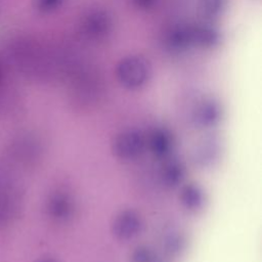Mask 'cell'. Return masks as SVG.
Listing matches in <instances>:
<instances>
[{
	"label": "cell",
	"mask_w": 262,
	"mask_h": 262,
	"mask_svg": "<svg viewBox=\"0 0 262 262\" xmlns=\"http://www.w3.org/2000/svg\"><path fill=\"white\" fill-rule=\"evenodd\" d=\"M187 242L186 233L176 226L167 228L161 237L162 249L170 257L181 256L187 248Z\"/></svg>",
	"instance_id": "ba28073f"
},
{
	"label": "cell",
	"mask_w": 262,
	"mask_h": 262,
	"mask_svg": "<svg viewBox=\"0 0 262 262\" xmlns=\"http://www.w3.org/2000/svg\"><path fill=\"white\" fill-rule=\"evenodd\" d=\"M186 175L184 162L177 158H167L159 171L161 183L169 188H174L182 184Z\"/></svg>",
	"instance_id": "8992f818"
},
{
	"label": "cell",
	"mask_w": 262,
	"mask_h": 262,
	"mask_svg": "<svg viewBox=\"0 0 262 262\" xmlns=\"http://www.w3.org/2000/svg\"><path fill=\"white\" fill-rule=\"evenodd\" d=\"M222 119V110L218 104L200 106L192 116L193 125L200 129H208L216 126Z\"/></svg>",
	"instance_id": "9c48e42d"
},
{
	"label": "cell",
	"mask_w": 262,
	"mask_h": 262,
	"mask_svg": "<svg viewBox=\"0 0 262 262\" xmlns=\"http://www.w3.org/2000/svg\"><path fill=\"white\" fill-rule=\"evenodd\" d=\"M223 154V142L217 134H210L202 138L195 145L192 152L194 165L203 170L215 168Z\"/></svg>",
	"instance_id": "7a4b0ae2"
},
{
	"label": "cell",
	"mask_w": 262,
	"mask_h": 262,
	"mask_svg": "<svg viewBox=\"0 0 262 262\" xmlns=\"http://www.w3.org/2000/svg\"><path fill=\"white\" fill-rule=\"evenodd\" d=\"M174 145V136L166 128L154 129L146 138V147L155 157L160 159L169 158Z\"/></svg>",
	"instance_id": "277c9868"
},
{
	"label": "cell",
	"mask_w": 262,
	"mask_h": 262,
	"mask_svg": "<svg viewBox=\"0 0 262 262\" xmlns=\"http://www.w3.org/2000/svg\"><path fill=\"white\" fill-rule=\"evenodd\" d=\"M36 262H57V260L52 257H43V258H40L39 260H37Z\"/></svg>",
	"instance_id": "8fae6325"
},
{
	"label": "cell",
	"mask_w": 262,
	"mask_h": 262,
	"mask_svg": "<svg viewBox=\"0 0 262 262\" xmlns=\"http://www.w3.org/2000/svg\"><path fill=\"white\" fill-rule=\"evenodd\" d=\"M46 210L49 217L54 221L66 222L74 214L73 199L64 191H55L49 196Z\"/></svg>",
	"instance_id": "5b68a950"
},
{
	"label": "cell",
	"mask_w": 262,
	"mask_h": 262,
	"mask_svg": "<svg viewBox=\"0 0 262 262\" xmlns=\"http://www.w3.org/2000/svg\"><path fill=\"white\" fill-rule=\"evenodd\" d=\"M143 222L140 215L131 209L119 212L113 219L111 231L119 241H130L136 237L142 230Z\"/></svg>",
	"instance_id": "3957f363"
},
{
	"label": "cell",
	"mask_w": 262,
	"mask_h": 262,
	"mask_svg": "<svg viewBox=\"0 0 262 262\" xmlns=\"http://www.w3.org/2000/svg\"><path fill=\"white\" fill-rule=\"evenodd\" d=\"M146 148V138L137 129H128L119 133L113 142L115 156L122 161H133L139 158Z\"/></svg>",
	"instance_id": "6da1fadb"
},
{
	"label": "cell",
	"mask_w": 262,
	"mask_h": 262,
	"mask_svg": "<svg viewBox=\"0 0 262 262\" xmlns=\"http://www.w3.org/2000/svg\"><path fill=\"white\" fill-rule=\"evenodd\" d=\"M131 262H166L163 257L147 246H138L130 254Z\"/></svg>",
	"instance_id": "30bf717a"
},
{
	"label": "cell",
	"mask_w": 262,
	"mask_h": 262,
	"mask_svg": "<svg viewBox=\"0 0 262 262\" xmlns=\"http://www.w3.org/2000/svg\"><path fill=\"white\" fill-rule=\"evenodd\" d=\"M179 202L182 208L187 212L193 214L199 213L203 211L206 206V192L196 183L185 184L180 189Z\"/></svg>",
	"instance_id": "52a82bcc"
}]
</instances>
